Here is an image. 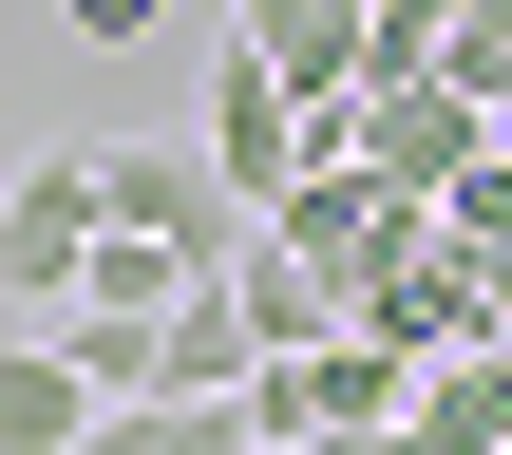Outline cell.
<instances>
[{"label": "cell", "instance_id": "6da1fadb", "mask_svg": "<svg viewBox=\"0 0 512 455\" xmlns=\"http://www.w3.org/2000/svg\"><path fill=\"white\" fill-rule=\"evenodd\" d=\"M95 228H152V247L190 266V285H228L266 209H247V190H228V171H209L190 133H114V152H95Z\"/></svg>", "mask_w": 512, "mask_h": 455}, {"label": "cell", "instance_id": "7a4b0ae2", "mask_svg": "<svg viewBox=\"0 0 512 455\" xmlns=\"http://www.w3.org/2000/svg\"><path fill=\"white\" fill-rule=\"evenodd\" d=\"M342 152L399 190V209H437L475 152H494V114H475V76H361V114H342Z\"/></svg>", "mask_w": 512, "mask_h": 455}, {"label": "cell", "instance_id": "3957f363", "mask_svg": "<svg viewBox=\"0 0 512 455\" xmlns=\"http://www.w3.org/2000/svg\"><path fill=\"white\" fill-rule=\"evenodd\" d=\"M76 266H95V152H19V190H0V304L57 323Z\"/></svg>", "mask_w": 512, "mask_h": 455}, {"label": "cell", "instance_id": "277c9868", "mask_svg": "<svg viewBox=\"0 0 512 455\" xmlns=\"http://www.w3.org/2000/svg\"><path fill=\"white\" fill-rule=\"evenodd\" d=\"M266 228H285V247H304V266H323V285H342V304H361V285H380V266H399V247H418V228H437V209H399V190H380V171H361V152H323V171H304V190H285V209H266Z\"/></svg>", "mask_w": 512, "mask_h": 455}, {"label": "cell", "instance_id": "5b68a950", "mask_svg": "<svg viewBox=\"0 0 512 455\" xmlns=\"http://www.w3.org/2000/svg\"><path fill=\"white\" fill-rule=\"evenodd\" d=\"M361 342H399V361H475V342H494V266H475L456 228H418V247L361 285Z\"/></svg>", "mask_w": 512, "mask_h": 455}, {"label": "cell", "instance_id": "8992f818", "mask_svg": "<svg viewBox=\"0 0 512 455\" xmlns=\"http://www.w3.org/2000/svg\"><path fill=\"white\" fill-rule=\"evenodd\" d=\"M190 152H209V171H228L247 209H285V190H304V95H285V76L247 57V38H228V76H209V114H190Z\"/></svg>", "mask_w": 512, "mask_h": 455}, {"label": "cell", "instance_id": "52a82bcc", "mask_svg": "<svg viewBox=\"0 0 512 455\" xmlns=\"http://www.w3.org/2000/svg\"><path fill=\"white\" fill-rule=\"evenodd\" d=\"M95 418H114V399L57 361V323H19V342H0V455H95Z\"/></svg>", "mask_w": 512, "mask_h": 455}, {"label": "cell", "instance_id": "ba28073f", "mask_svg": "<svg viewBox=\"0 0 512 455\" xmlns=\"http://www.w3.org/2000/svg\"><path fill=\"white\" fill-rule=\"evenodd\" d=\"M266 380V323L228 304V285H190L171 323H152V399H247Z\"/></svg>", "mask_w": 512, "mask_h": 455}, {"label": "cell", "instance_id": "9c48e42d", "mask_svg": "<svg viewBox=\"0 0 512 455\" xmlns=\"http://www.w3.org/2000/svg\"><path fill=\"white\" fill-rule=\"evenodd\" d=\"M228 304L266 323V361H285V342H342V323H361V304H342V285H323V266L285 247V228H247V266H228Z\"/></svg>", "mask_w": 512, "mask_h": 455}, {"label": "cell", "instance_id": "30bf717a", "mask_svg": "<svg viewBox=\"0 0 512 455\" xmlns=\"http://www.w3.org/2000/svg\"><path fill=\"white\" fill-rule=\"evenodd\" d=\"M418 437H437V455H494L512 437V361H494V342H475V361H418Z\"/></svg>", "mask_w": 512, "mask_h": 455}, {"label": "cell", "instance_id": "8fae6325", "mask_svg": "<svg viewBox=\"0 0 512 455\" xmlns=\"http://www.w3.org/2000/svg\"><path fill=\"white\" fill-rule=\"evenodd\" d=\"M76 304H95V323H171V304H190V266H171L152 228H95V266H76Z\"/></svg>", "mask_w": 512, "mask_h": 455}, {"label": "cell", "instance_id": "7c38bea8", "mask_svg": "<svg viewBox=\"0 0 512 455\" xmlns=\"http://www.w3.org/2000/svg\"><path fill=\"white\" fill-rule=\"evenodd\" d=\"M95 455H247V399H114Z\"/></svg>", "mask_w": 512, "mask_h": 455}, {"label": "cell", "instance_id": "4fadbf2b", "mask_svg": "<svg viewBox=\"0 0 512 455\" xmlns=\"http://www.w3.org/2000/svg\"><path fill=\"white\" fill-rule=\"evenodd\" d=\"M57 38L76 57H133V38H171V0H57Z\"/></svg>", "mask_w": 512, "mask_h": 455}, {"label": "cell", "instance_id": "5bb4252c", "mask_svg": "<svg viewBox=\"0 0 512 455\" xmlns=\"http://www.w3.org/2000/svg\"><path fill=\"white\" fill-rule=\"evenodd\" d=\"M342 455H437V437H418V418H399V437H342Z\"/></svg>", "mask_w": 512, "mask_h": 455}, {"label": "cell", "instance_id": "9a60e30c", "mask_svg": "<svg viewBox=\"0 0 512 455\" xmlns=\"http://www.w3.org/2000/svg\"><path fill=\"white\" fill-rule=\"evenodd\" d=\"M247 455H304V437H247Z\"/></svg>", "mask_w": 512, "mask_h": 455}, {"label": "cell", "instance_id": "2e32d148", "mask_svg": "<svg viewBox=\"0 0 512 455\" xmlns=\"http://www.w3.org/2000/svg\"><path fill=\"white\" fill-rule=\"evenodd\" d=\"M0 342H19V304H0Z\"/></svg>", "mask_w": 512, "mask_h": 455}, {"label": "cell", "instance_id": "e0dca14e", "mask_svg": "<svg viewBox=\"0 0 512 455\" xmlns=\"http://www.w3.org/2000/svg\"><path fill=\"white\" fill-rule=\"evenodd\" d=\"M494 361H512V323H494Z\"/></svg>", "mask_w": 512, "mask_h": 455}, {"label": "cell", "instance_id": "ac0fdd59", "mask_svg": "<svg viewBox=\"0 0 512 455\" xmlns=\"http://www.w3.org/2000/svg\"><path fill=\"white\" fill-rule=\"evenodd\" d=\"M494 455H512V437H494Z\"/></svg>", "mask_w": 512, "mask_h": 455}]
</instances>
